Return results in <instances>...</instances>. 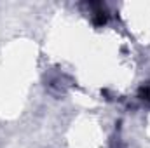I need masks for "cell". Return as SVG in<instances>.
Wrapping results in <instances>:
<instances>
[{"label": "cell", "instance_id": "obj_1", "mask_svg": "<svg viewBox=\"0 0 150 148\" xmlns=\"http://www.w3.org/2000/svg\"><path fill=\"white\" fill-rule=\"evenodd\" d=\"M96 9H98V11L94 12V25L101 26V25H105V23H107V19H108V14H107L105 7H103L101 4H98V7H96Z\"/></svg>", "mask_w": 150, "mask_h": 148}, {"label": "cell", "instance_id": "obj_2", "mask_svg": "<svg viewBox=\"0 0 150 148\" xmlns=\"http://www.w3.org/2000/svg\"><path fill=\"white\" fill-rule=\"evenodd\" d=\"M140 98H142L143 101H147V103L150 105V84L143 85V87L140 89Z\"/></svg>", "mask_w": 150, "mask_h": 148}]
</instances>
